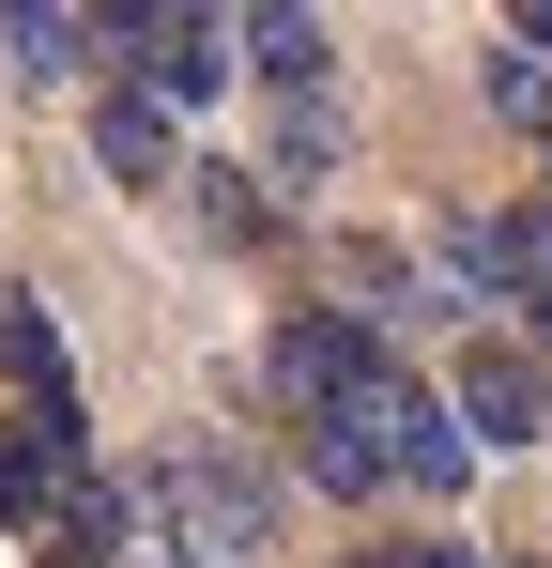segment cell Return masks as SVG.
I'll use <instances>...</instances> for the list:
<instances>
[{
    "instance_id": "6da1fadb",
    "label": "cell",
    "mask_w": 552,
    "mask_h": 568,
    "mask_svg": "<svg viewBox=\"0 0 552 568\" xmlns=\"http://www.w3.org/2000/svg\"><path fill=\"white\" fill-rule=\"evenodd\" d=\"M262 369H276V399H292V430H307V476H323V491H430V507H446L460 476H476L460 415L399 369L384 338H368L354 307H292Z\"/></svg>"
},
{
    "instance_id": "7a4b0ae2",
    "label": "cell",
    "mask_w": 552,
    "mask_h": 568,
    "mask_svg": "<svg viewBox=\"0 0 552 568\" xmlns=\"http://www.w3.org/2000/svg\"><path fill=\"white\" fill-rule=\"evenodd\" d=\"M139 507L170 523V554H184V568H246V554H262V523H276L262 462H231V446H170Z\"/></svg>"
},
{
    "instance_id": "3957f363",
    "label": "cell",
    "mask_w": 552,
    "mask_h": 568,
    "mask_svg": "<svg viewBox=\"0 0 552 568\" xmlns=\"http://www.w3.org/2000/svg\"><path fill=\"white\" fill-rule=\"evenodd\" d=\"M108 47L139 62L123 93H154V108H170V123H184V108H200V93H215L231 62H246V47H231V16H200V0H123V16H108Z\"/></svg>"
},
{
    "instance_id": "277c9868",
    "label": "cell",
    "mask_w": 552,
    "mask_h": 568,
    "mask_svg": "<svg viewBox=\"0 0 552 568\" xmlns=\"http://www.w3.org/2000/svg\"><path fill=\"white\" fill-rule=\"evenodd\" d=\"M446 415H460V446H538L552 430V369H538V338H476L446 384Z\"/></svg>"
},
{
    "instance_id": "5b68a950",
    "label": "cell",
    "mask_w": 552,
    "mask_h": 568,
    "mask_svg": "<svg viewBox=\"0 0 552 568\" xmlns=\"http://www.w3.org/2000/svg\"><path fill=\"white\" fill-rule=\"evenodd\" d=\"M231 47H246V78H262L276 108H323V78H338L323 16H292V0H262V16H231Z\"/></svg>"
},
{
    "instance_id": "8992f818",
    "label": "cell",
    "mask_w": 552,
    "mask_h": 568,
    "mask_svg": "<svg viewBox=\"0 0 552 568\" xmlns=\"http://www.w3.org/2000/svg\"><path fill=\"white\" fill-rule=\"evenodd\" d=\"M0 384H16V415H78V369H62L47 292H0Z\"/></svg>"
},
{
    "instance_id": "52a82bcc",
    "label": "cell",
    "mask_w": 552,
    "mask_h": 568,
    "mask_svg": "<svg viewBox=\"0 0 552 568\" xmlns=\"http://www.w3.org/2000/svg\"><path fill=\"white\" fill-rule=\"evenodd\" d=\"M92 170H108V185H184V123L154 93H108L92 108Z\"/></svg>"
},
{
    "instance_id": "ba28073f",
    "label": "cell",
    "mask_w": 552,
    "mask_h": 568,
    "mask_svg": "<svg viewBox=\"0 0 552 568\" xmlns=\"http://www.w3.org/2000/svg\"><path fill=\"white\" fill-rule=\"evenodd\" d=\"M78 47H108V16H78V0H0V62H16V78H78Z\"/></svg>"
},
{
    "instance_id": "9c48e42d",
    "label": "cell",
    "mask_w": 552,
    "mask_h": 568,
    "mask_svg": "<svg viewBox=\"0 0 552 568\" xmlns=\"http://www.w3.org/2000/svg\"><path fill=\"white\" fill-rule=\"evenodd\" d=\"M184 185H200V231H215V246H262V231H276L262 170H184Z\"/></svg>"
},
{
    "instance_id": "30bf717a",
    "label": "cell",
    "mask_w": 552,
    "mask_h": 568,
    "mask_svg": "<svg viewBox=\"0 0 552 568\" xmlns=\"http://www.w3.org/2000/svg\"><path fill=\"white\" fill-rule=\"evenodd\" d=\"M507 47H522V62H552V0H522V16H507Z\"/></svg>"
},
{
    "instance_id": "8fae6325",
    "label": "cell",
    "mask_w": 552,
    "mask_h": 568,
    "mask_svg": "<svg viewBox=\"0 0 552 568\" xmlns=\"http://www.w3.org/2000/svg\"><path fill=\"white\" fill-rule=\"evenodd\" d=\"M47 568H62V554H47Z\"/></svg>"
}]
</instances>
